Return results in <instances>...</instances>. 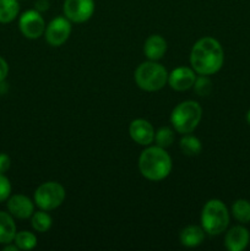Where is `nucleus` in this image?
I'll return each instance as SVG.
<instances>
[{
    "mask_svg": "<svg viewBox=\"0 0 250 251\" xmlns=\"http://www.w3.org/2000/svg\"><path fill=\"white\" fill-rule=\"evenodd\" d=\"M232 215L238 222H250V202L244 199H239L232 205Z\"/></svg>",
    "mask_w": 250,
    "mask_h": 251,
    "instance_id": "20",
    "label": "nucleus"
},
{
    "mask_svg": "<svg viewBox=\"0 0 250 251\" xmlns=\"http://www.w3.org/2000/svg\"><path fill=\"white\" fill-rule=\"evenodd\" d=\"M95 0H65L63 5L64 16L75 24H83L95 12Z\"/></svg>",
    "mask_w": 250,
    "mask_h": 251,
    "instance_id": "7",
    "label": "nucleus"
},
{
    "mask_svg": "<svg viewBox=\"0 0 250 251\" xmlns=\"http://www.w3.org/2000/svg\"><path fill=\"white\" fill-rule=\"evenodd\" d=\"M167 51V41L159 34H152L144 44V53L149 60L157 61L164 56Z\"/></svg>",
    "mask_w": 250,
    "mask_h": 251,
    "instance_id": "14",
    "label": "nucleus"
},
{
    "mask_svg": "<svg viewBox=\"0 0 250 251\" xmlns=\"http://www.w3.org/2000/svg\"><path fill=\"white\" fill-rule=\"evenodd\" d=\"M16 233V225L12 216L0 211V244H9L14 242Z\"/></svg>",
    "mask_w": 250,
    "mask_h": 251,
    "instance_id": "16",
    "label": "nucleus"
},
{
    "mask_svg": "<svg viewBox=\"0 0 250 251\" xmlns=\"http://www.w3.org/2000/svg\"><path fill=\"white\" fill-rule=\"evenodd\" d=\"M179 239L184 247L196 248L202 244L203 239H205V230L199 226H188L180 232Z\"/></svg>",
    "mask_w": 250,
    "mask_h": 251,
    "instance_id": "15",
    "label": "nucleus"
},
{
    "mask_svg": "<svg viewBox=\"0 0 250 251\" xmlns=\"http://www.w3.org/2000/svg\"><path fill=\"white\" fill-rule=\"evenodd\" d=\"M14 243L20 250H32L37 245V237L31 232L22 230L16 233Z\"/></svg>",
    "mask_w": 250,
    "mask_h": 251,
    "instance_id": "21",
    "label": "nucleus"
},
{
    "mask_svg": "<svg viewBox=\"0 0 250 251\" xmlns=\"http://www.w3.org/2000/svg\"><path fill=\"white\" fill-rule=\"evenodd\" d=\"M19 12V0H0V22L1 24H9L14 21Z\"/></svg>",
    "mask_w": 250,
    "mask_h": 251,
    "instance_id": "17",
    "label": "nucleus"
},
{
    "mask_svg": "<svg viewBox=\"0 0 250 251\" xmlns=\"http://www.w3.org/2000/svg\"><path fill=\"white\" fill-rule=\"evenodd\" d=\"M9 74V65L2 56H0V81H4Z\"/></svg>",
    "mask_w": 250,
    "mask_h": 251,
    "instance_id": "26",
    "label": "nucleus"
},
{
    "mask_svg": "<svg viewBox=\"0 0 250 251\" xmlns=\"http://www.w3.org/2000/svg\"><path fill=\"white\" fill-rule=\"evenodd\" d=\"M130 137L141 146H149L154 140V129L151 123L145 119L132 120L129 126Z\"/></svg>",
    "mask_w": 250,
    "mask_h": 251,
    "instance_id": "11",
    "label": "nucleus"
},
{
    "mask_svg": "<svg viewBox=\"0 0 250 251\" xmlns=\"http://www.w3.org/2000/svg\"><path fill=\"white\" fill-rule=\"evenodd\" d=\"M172 158L159 146L147 147L141 152L139 158V169L142 176L151 181H159L166 179L172 172Z\"/></svg>",
    "mask_w": 250,
    "mask_h": 251,
    "instance_id": "2",
    "label": "nucleus"
},
{
    "mask_svg": "<svg viewBox=\"0 0 250 251\" xmlns=\"http://www.w3.org/2000/svg\"><path fill=\"white\" fill-rule=\"evenodd\" d=\"M49 0H37L36 1V10L37 11H39L42 14V12L47 11V10L49 9Z\"/></svg>",
    "mask_w": 250,
    "mask_h": 251,
    "instance_id": "27",
    "label": "nucleus"
},
{
    "mask_svg": "<svg viewBox=\"0 0 250 251\" xmlns=\"http://www.w3.org/2000/svg\"><path fill=\"white\" fill-rule=\"evenodd\" d=\"M179 147H180V151L185 156H198L201 150H202V145H201L200 140L189 134H185L181 137Z\"/></svg>",
    "mask_w": 250,
    "mask_h": 251,
    "instance_id": "18",
    "label": "nucleus"
},
{
    "mask_svg": "<svg viewBox=\"0 0 250 251\" xmlns=\"http://www.w3.org/2000/svg\"><path fill=\"white\" fill-rule=\"evenodd\" d=\"M71 33V21L66 17L59 16L51 20L44 31L46 41L51 47H60L69 39Z\"/></svg>",
    "mask_w": 250,
    "mask_h": 251,
    "instance_id": "9",
    "label": "nucleus"
},
{
    "mask_svg": "<svg viewBox=\"0 0 250 251\" xmlns=\"http://www.w3.org/2000/svg\"><path fill=\"white\" fill-rule=\"evenodd\" d=\"M135 82L141 90L156 92L162 90L168 82V73L157 61L149 60L141 63L135 70Z\"/></svg>",
    "mask_w": 250,
    "mask_h": 251,
    "instance_id": "4",
    "label": "nucleus"
},
{
    "mask_svg": "<svg viewBox=\"0 0 250 251\" xmlns=\"http://www.w3.org/2000/svg\"><path fill=\"white\" fill-rule=\"evenodd\" d=\"M20 31L26 38L37 39L43 36L46 31V22L43 16L37 10H27L21 15L19 21Z\"/></svg>",
    "mask_w": 250,
    "mask_h": 251,
    "instance_id": "8",
    "label": "nucleus"
},
{
    "mask_svg": "<svg viewBox=\"0 0 250 251\" xmlns=\"http://www.w3.org/2000/svg\"><path fill=\"white\" fill-rule=\"evenodd\" d=\"M10 166H11L10 157L5 153H0V173L4 174L5 172L9 171Z\"/></svg>",
    "mask_w": 250,
    "mask_h": 251,
    "instance_id": "25",
    "label": "nucleus"
},
{
    "mask_svg": "<svg viewBox=\"0 0 250 251\" xmlns=\"http://www.w3.org/2000/svg\"><path fill=\"white\" fill-rule=\"evenodd\" d=\"M229 225V212L225 203L217 199L207 201L201 212V227L210 235H220Z\"/></svg>",
    "mask_w": 250,
    "mask_h": 251,
    "instance_id": "3",
    "label": "nucleus"
},
{
    "mask_svg": "<svg viewBox=\"0 0 250 251\" xmlns=\"http://www.w3.org/2000/svg\"><path fill=\"white\" fill-rule=\"evenodd\" d=\"M250 242L249 230L243 226L230 228L225 238V245L229 251H243Z\"/></svg>",
    "mask_w": 250,
    "mask_h": 251,
    "instance_id": "13",
    "label": "nucleus"
},
{
    "mask_svg": "<svg viewBox=\"0 0 250 251\" xmlns=\"http://www.w3.org/2000/svg\"><path fill=\"white\" fill-rule=\"evenodd\" d=\"M202 118V108L195 100H185L176 105L171 114V123L180 134H190L198 127Z\"/></svg>",
    "mask_w": 250,
    "mask_h": 251,
    "instance_id": "5",
    "label": "nucleus"
},
{
    "mask_svg": "<svg viewBox=\"0 0 250 251\" xmlns=\"http://www.w3.org/2000/svg\"><path fill=\"white\" fill-rule=\"evenodd\" d=\"M154 140H156L157 146L162 147V149H167L174 142V131L171 127H161L154 134Z\"/></svg>",
    "mask_w": 250,
    "mask_h": 251,
    "instance_id": "22",
    "label": "nucleus"
},
{
    "mask_svg": "<svg viewBox=\"0 0 250 251\" xmlns=\"http://www.w3.org/2000/svg\"><path fill=\"white\" fill-rule=\"evenodd\" d=\"M10 244H11V243L6 244V247L4 248V251H17V250H20L19 248L16 247V244H15V245H10Z\"/></svg>",
    "mask_w": 250,
    "mask_h": 251,
    "instance_id": "28",
    "label": "nucleus"
},
{
    "mask_svg": "<svg viewBox=\"0 0 250 251\" xmlns=\"http://www.w3.org/2000/svg\"><path fill=\"white\" fill-rule=\"evenodd\" d=\"M196 73L193 68L188 66H180L176 68L168 74V83L173 90L175 91H186L191 88L195 83Z\"/></svg>",
    "mask_w": 250,
    "mask_h": 251,
    "instance_id": "10",
    "label": "nucleus"
},
{
    "mask_svg": "<svg viewBox=\"0 0 250 251\" xmlns=\"http://www.w3.org/2000/svg\"><path fill=\"white\" fill-rule=\"evenodd\" d=\"M194 90H195L198 96H208L212 91V82L206 75H200L196 77L195 83H194Z\"/></svg>",
    "mask_w": 250,
    "mask_h": 251,
    "instance_id": "23",
    "label": "nucleus"
},
{
    "mask_svg": "<svg viewBox=\"0 0 250 251\" xmlns=\"http://www.w3.org/2000/svg\"><path fill=\"white\" fill-rule=\"evenodd\" d=\"M7 210L12 217H16L19 220H27L33 215L34 205L29 198L17 194L7 199Z\"/></svg>",
    "mask_w": 250,
    "mask_h": 251,
    "instance_id": "12",
    "label": "nucleus"
},
{
    "mask_svg": "<svg viewBox=\"0 0 250 251\" xmlns=\"http://www.w3.org/2000/svg\"><path fill=\"white\" fill-rule=\"evenodd\" d=\"M51 217L49 213H47V211H38V212H33L31 220V225L33 227V229L36 232L39 233H46L50 229L51 227Z\"/></svg>",
    "mask_w": 250,
    "mask_h": 251,
    "instance_id": "19",
    "label": "nucleus"
},
{
    "mask_svg": "<svg viewBox=\"0 0 250 251\" xmlns=\"http://www.w3.org/2000/svg\"><path fill=\"white\" fill-rule=\"evenodd\" d=\"M10 194H11V183L4 174L0 173V202L6 201L10 198Z\"/></svg>",
    "mask_w": 250,
    "mask_h": 251,
    "instance_id": "24",
    "label": "nucleus"
},
{
    "mask_svg": "<svg viewBox=\"0 0 250 251\" xmlns=\"http://www.w3.org/2000/svg\"><path fill=\"white\" fill-rule=\"evenodd\" d=\"M65 189L56 181H47L41 184L34 191V203L43 211L58 208L65 200Z\"/></svg>",
    "mask_w": 250,
    "mask_h": 251,
    "instance_id": "6",
    "label": "nucleus"
},
{
    "mask_svg": "<svg viewBox=\"0 0 250 251\" xmlns=\"http://www.w3.org/2000/svg\"><path fill=\"white\" fill-rule=\"evenodd\" d=\"M225 63V51L217 39L203 37L193 46L190 65L199 75L210 76L218 73Z\"/></svg>",
    "mask_w": 250,
    "mask_h": 251,
    "instance_id": "1",
    "label": "nucleus"
},
{
    "mask_svg": "<svg viewBox=\"0 0 250 251\" xmlns=\"http://www.w3.org/2000/svg\"><path fill=\"white\" fill-rule=\"evenodd\" d=\"M247 122H248V124L250 125V109L248 110V113H247Z\"/></svg>",
    "mask_w": 250,
    "mask_h": 251,
    "instance_id": "29",
    "label": "nucleus"
}]
</instances>
